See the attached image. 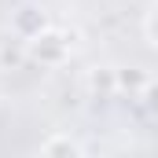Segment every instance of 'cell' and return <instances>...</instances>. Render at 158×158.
Here are the masks:
<instances>
[{
	"label": "cell",
	"mask_w": 158,
	"mask_h": 158,
	"mask_svg": "<svg viewBox=\"0 0 158 158\" xmlns=\"http://www.w3.org/2000/svg\"><path fill=\"white\" fill-rule=\"evenodd\" d=\"M11 30H15L22 40H30V37H37L40 30H48V19H44V11H40V7L26 4V7H19V11H15V19H11Z\"/></svg>",
	"instance_id": "2"
},
{
	"label": "cell",
	"mask_w": 158,
	"mask_h": 158,
	"mask_svg": "<svg viewBox=\"0 0 158 158\" xmlns=\"http://www.w3.org/2000/svg\"><path fill=\"white\" fill-rule=\"evenodd\" d=\"M140 99L147 103V110H151V114H158V81H147V85H143Z\"/></svg>",
	"instance_id": "6"
},
{
	"label": "cell",
	"mask_w": 158,
	"mask_h": 158,
	"mask_svg": "<svg viewBox=\"0 0 158 158\" xmlns=\"http://www.w3.org/2000/svg\"><path fill=\"white\" fill-rule=\"evenodd\" d=\"M40 155H63V158H70V155H85V147H81L77 140H74V136H66V132H55V136H48V140H44V143H40L37 147Z\"/></svg>",
	"instance_id": "4"
},
{
	"label": "cell",
	"mask_w": 158,
	"mask_h": 158,
	"mask_svg": "<svg viewBox=\"0 0 158 158\" xmlns=\"http://www.w3.org/2000/svg\"><path fill=\"white\" fill-rule=\"evenodd\" d=\"M85 85H88V92H92V96L107 99V96H114V92H118V70H110V66H92Z\"/></svg>",
	"instance_id": "3"
},
{
	"label": "cell",
	"mask_w": 158,
	"mask_h": 158,
	"mask_svg": "<svg viewBox=\"0 0 158 158\" xmlns=\"http://www.w3.org/2000/svg\"><path fill=\"white\" fill-rule=\"evenodd\" d=\"M147 33H151V40L158 44V11H151V19H147Z\"/></svg>",
	"instance_id": "7"
},
{
	"label": "cell",
	"mask_w": 158,
	"mask_h": 158,
	"mask_svg": "<svg viewBox=\"0 0 158 158\" xmlns=\"http://www.w3.org/2000/svg\"><path fill=\"white\" fill-rule=\"evenodd\" d=\"M70 48H74V37L70 33H59V30H40L37 37L26 40L30 59L40 63V66H63L70 59Z\"/></svg>",
	"instance_id": "1"
},
{
	"label": "cell",
	"mask_w": 158,
	"mask_h": 158,
	"mask_svg": "<svg viewBox=\"0 0 158 158\" xmlns=\"http://www.w3.org/2000/svg\"><path fill=\"white\" fill-rule=\"evenodd\" d=\"M151 77H143L140 70H118V92H143V85H147Z\"/></svg>",
	"instance_id": "5"
}]
</instances>
